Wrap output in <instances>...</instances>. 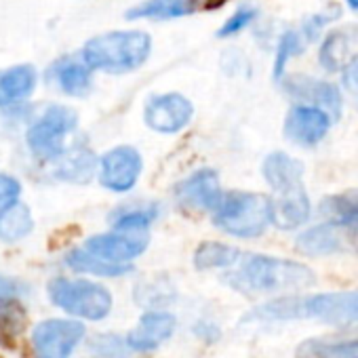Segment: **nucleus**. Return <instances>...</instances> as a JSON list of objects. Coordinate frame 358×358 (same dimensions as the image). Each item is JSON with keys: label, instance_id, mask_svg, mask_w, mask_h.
I'll use <instances>...</instances> for the list:
<instances>
[{"label": "nucleus", "instance_id": "1", "mask_svg": "<svg viewBox=\"0 0 358 358\" xmlns=\"http://www.w3.org/2000/svg\"><path fill=\"white\" fill-rule=\"evenodd\" d=\"M224 280L245 295H280L312 287L316 282V274L293 259L247 253L241 255L236 268L228 272Z\"/></svg>", "mask_w": 358, "mask_h": 358}, {"label": "nucleus", "instance_id": "2", "mask_svg": "<svg viewBox=\"0 0 358 358\" xmlns=\"http://www.w3.org/2000/svg\"><path fill=\"white\" fill-rule=\"evenodd\" d=\"M154 49L152 36L145 30H110L91 36L80 57L93 72L103 74H131L145 66Z\"/></svg>", "mask_w": 358, "mask_h": 358}, {"label": "nucleus", "instance_id": "3", "mask_svg": "<svg viewBox=\"0 0 358 358\" xmlns=\"http://www.w3.org/2000/svg\"><path fill=\"white\" fill-rule=\"evenodd\" d=\"M211 222L224 234L236 238H257L270 224V196L262 192L230 190L224 192L211 211Z\"/></svg>", "mask_w": 358, "mask_h": 358}, {"label": "nucleus", "instance_id": "4", "mask_svg": "<svg viewBox=\"0 0 358 358\" xmlns=\"http://www.w3.org/2000/svg\"><path fill=\"white\" fill-rule=\"evenodd\" d=\"M78 129V112L66 103H47L26 129V148L41 162H57L68 150V137Z\"/></svg>", "mask_w": 358, "mask_h": 358}, {"label": "nucleus", "instance_id": "5", "mask_svg": "<svg viewBox=\"0 0 358 358\" xmlns=\"http://www.w3.org/2000/svg\"><path fill=\"white\" fill-rule=\"evenodd\" d=\"M47 293L53 306L85 320H103L114 306L110 289L87 278L57 276L47 285Z\"/></svg>", "mask_w": 358, "mask_h": 358}, {"label": "nucleus", "instance_id": "6", "mask_svg": "<svg viewBox=\"0 0 358 358\" xmlns=\"http://www.w3.org/2000/svg\"><path fill=\"white\" fill-rule=\"evenodd\" d=\"M143 156L133 145H114L97 158V182L112 194H129L141 179Z\"/></svg>", "mask_w": 358, "mask_h": 358}, {"label": "nucleus", "instance_id": "7", "mask_svg": "<svg viewBox=\"0 0 358 358\" xmlns=\"http://www.w3.org/2000/svg\"><path fill=\"white\" fill-rule=\"evenodd\" d=\"M194 103L182 93L166 91L150 95L143 106V122L158 135H177L190 127Z\"/></svg>", "mask_w": 358, "mask_h": 358}, {"label": "nucleus", "instance_id": "8", "mask_svg": "<svg viewBox=\"0 0 358 358\" xmlns=\"http://www.w3.org/2000/svg\"><path fill=\"white\" fill-rule=\"evenodd\" d=\"M224 194L222 177L215 169L203 166L179 179L173 188L175 205L186 213H211Z\"/></svg>", "mask_w": 358, "mask_h": 358}, {"label": "nucleus", "instance_id": "9", "mask_svg": "<svg viewBox=\"0 0 358 358\" xmlns=\"http://www.w3.org/2000/svg\"><path fill=\"white\" fill-rule=\"evenodd\" d=\"M314 318L329 324L358 322V289L318 295H295V320Z\"/></svg>", "mask_w": 358, "mask_h": 358}, {"label": "nucleus", "instance_id": "10", "mask_svg": "<svg viewBox=\"0 0 358 358\" xmlns=\"http://www.w3.org/2000/svg\"><path fill=\"white\" fill-rule=\"evenodd\" d=\"M85 324L72 318H49L32 329V350L36 358H70L85 339Z\"/></svg>", "mask_w": 358, "mask_h": 358}, {"label": "nucleus", "instance_id": "11", "mask_svg": "<svg viewBox=\"0 0 358 358\" xmlns=\"http://www.w3.org/2000/svg\"><path fill=\"white\" fill-rule=\"evenodd\" d=\"M150 245L148 232H103L93 234L85 241V249L106 262L112 264H131L133 259L141 257Z\"/></svg>", "mask_w": 358, "mask_h": 358}, {"label": "nucleus", "instance_id": "12", "mask_svg": "<svg viewBox=\"0 0 358 358\" xmlns=\"http://www.w3.org/2000/svg\"><path fill=\"white\" fill-rule=\"evenodd\" d=\"M280 85H282L285 93L289 97L297 99L299 103L318 106L333 120L339 118L343 97H341V91L333 83H327V80H320V78H314L308 74H291V76H282Z\"/></svg>", "mask_w": 358, "mask_h": 358}, {"label": "nucleus", "instance_id": "13", "mask_svg": "<svg viewBox=\"0 0 358 358\" xmlns=\"http://www.w3.org/2000/svg\"><path fill=\"white\" fill-rule=\"evenodd\" d=\"M331 122L333 118L322 108L310 103H297L287 112L282 133L291 143L301 148H312L327 137Z\"/></svg>", "mask_w": 358, "mask_h": 358}, {"label": "nucleus", "instance_id": "14", "mask_svg": "<svg viewBox=\"0 0 358 358\" xmlns=\"http://www.w3.org/2000/svg\"><path fill=\"white\" fill-rule=\"evenodd\" d=\"M358 62V24L341 26L327 34L318 51V64L327 72H341Z\"/></svg>", "mask_w": 358, "mask_h": 358}, {"label": "nucleus", "instance_id": "15", "mask_svg": "<svg viewBox=\"0 0 358 358\" xmlns=\"http://www.w3.org/2000/svg\"><path fill=\"white\" fill-rule=\"evenodd\" d=\"M49 83L68 97H87L93 89V70L80 55H64L51 64Z\"/></svg>", "mask_w": 358, "mask_h": 358}, {"label": "nucleus", "instance_id": "16", "mask_svg": "<svg viewBox=\"0 0 358 358\" xmlns=\"http://www.w3.org/2000/svg\"><path fill=\"white\" fill-rule=\"evenodd\" d=\"M295 358H358V327L301 341Z\"/></svg>", "mask_w": 358, "mask_h": 358}, {"label": "nucleus", "instance_id": "17", "mask_svg": "<svg viewBox=\"0 0 358 358\" xmlns=\"http://www.w3.org/2000/svg\"><path fill=\"white\" fill-rule=\"evenodd\" d=\"M97 158L99 156L91 150V145H87L85 141H74L72 145H68L64 156L53 162V177L66 184L85 186L93 182V177L97 175Z\"/></svg>", "mask_w": 358, "mask_h": 358}, {"label": "nucleus", "instance_id": "18", "mask_svg": "<svg viewBox=\"0 0 358 358\" xmlns=\"http://www.w3.org/2000/svg\"><path fill=\"white\" fill-rule=\"evenodd\" d=\"M262 175L274 194H287L306 188L303 186V162L287 152H270L264 158Z\"/></svg>", "mask_w": 358, "mask_h": 358}, {"label": "nucleus", "instance_id": "19", "mask_svg": "<svg viewBox=\"0 0 358 358\" xmlns=\"http://www.w3.org/2000/svg\"><path fill=\"white\" fill-rule=\"evenodd\" d=\"M175 316L169 312H160V310H150L145 314H141L137 327L133 331H129L127 335V348L129 350H137V352H150L156 350L158 345H162L166 339H171L173 331H175Z\"/></svg>", "mask_w": 358, "mask_h": 358}, {"label": "nucleus", "instance_id": "20", "mask_svg": "<svg viewBox=\"0 0 358 358\" xmlns=\"http://www.w3.org/2000/svg\"><path fill=\"white\" fill-rule=\"evenodd\" d=\"M38 87V70L32 64H15L0 70V108L28 101Z\"/></svg>", "mask_w": 358, "mask_h": 358}, {"label": "nucleus", "instance_id": "21", "mask_svg": "<svg viewBox=\"0 0 358 358\" xmlns=\"http://www.w3.org/2000/svg\"><path fill=\"white\" fill-rule=\"evenodd\" d=\"M312 215V205L306 188L270 196V224L278 230H297Z\"/></svg>", "mask_w": 358, "mask_h": 358}, {"label": "nucleus", "instance_id": "22", "mask_svg": "<svg viewBox=\"0 0 358 358\" xmlns=\"http://www.w3.org/2000/svg\"><path fill=\"white\" fill-rule=\"evenodd\" d=\"M162 213L160 203L154 201H129L114 207L108 215L112 230L120 232H148L152 224L158 222Z\"/></svg>", "mask_w": 358, "mask_h": 358}, {"label": "nucleus", "instance_id": "23", "mask_svg": "<svg viewBox=\"0 0 358 358\" xmlns=\"http://www.w3.org/2000/svg\"><path fill=\"white\" fill-rule=\"evenodd\" d=\"M199 0H141L133 5L124 17L129 22H171L194 15Z\"/></svg>", "mask_w": 358, "mask_h": 358}, {"label": "nucleus", "instance_id": "24", "mask_svg": "<svg viewBox=\"0 0 358 358\" xmlns=\"http://www.w3.org/2000/svg\"><path fill=\"white\" fill-rule=\"evenodd\" d=\"M295 249L308 257H324V255L343 253L345 245H343L341 230L337 226L324 222V224H318V226L303 230L295 238Z\"/></svg>", "mask_w": 358, "mask_h": 358}, {"label": "nucleus", "instance_id": "25", "mask_svg": "<svg viewBox=\"0 0 358 358\" xmlns=\"http://www.w3.org/2000/svg\"><path fill=\"white\" fill-rule=\"evenodd\" d=\"M318 213L324 222L341 230H358V190L324 196L318 205Z\"/></svg>", "mask_w": 358, "mask_h": 358}, {"label": "nucleus", "instance_id": "26", "mask_svg": "<svg viewBox=\"0 0 358 358\" xmlns=\"http://www.w3.org/2000/svg\"><path fill=\"white\" fill-rule=\"evenodd\" d=\"M66 266L78 274H91V276H101V278H116V276H124L133 270L131 264H112L106 262L93 253H89L85 247H76L70 249L64 257Z\"/></svg>", "mask_w": 358, "mask_h": 358}, {"label": "nucleus", "instance_id": "27", "mask_svg": "<svg viewBox=\"0 0 358 358\" xmlns=\"http://www.w3.org/2000/svg\"><path fill=\"white\" fill-rule=\"evenodd\" d=\"M241 249L220 243V241H205L196 247L194 251V268L201 272L207 270H222V268H232L241 259Z\"/></svg>", "mask_w": 358, "mask_h": 358}, {"label": "nucleus", "instance_id": "28", "mask_svg": "<svg viewBox=\"0 0 358 358\" xmlns=\"http://www.w3.org/2000/svg\"><path fill=\"white\" fill-rule=\"evenodd\" d=\"M34 230V217L28 205L22 201L9 207L3 217H0V241L5 243H17L24 241Z\"/></svg>", "mask_w": 358, "mask_h": 358}, {"label": "nucleus", "instance_id": "29", "mask_svg": "<svg viewBox=\"0 0 358 358\" xmlns=\"http://www.w3.org/2000/svg\"><path fill=\"white\" fill-rule=\"evenodd\" d=\"M26 327V314L20 306V299L0 306V348L15 350L17 339Z\"/></svg>", "mask_w": 358, "mask_h": 358}, {"label": "nucleus", "instance_id": "30", "mask_svg": "<svg viewBox=\"0 0 358 358\" xmlns=\"http://www.w3.org/2000/svg\"><path fill=\"white\" fill-rule=\"evenodd\" d=\"M303 51V36L297 30H287L280 34L278 38V47H276V55H274V66H272V76L274 80H280L285 76V70L289 66V62L297 55H301Z\"/></svg>", "mask_w": 358, "mask_h": 358}, {"label": "nucleus", "instance_id": "31", "mask_svg": "<svg viewBox=\"0 0 358 358\" xmlns=\"http://www.w3.org/2000/svg\"><path fill=\"white\" fill-rule=\"evenodd\" d=\"M255 20H257V9H255V7H249V5H243V7H238V9L222 24V28L217 30V36H220V38L238 36V34L245 32Z\"/></svg>", "mask_w": 358, "mask_h": 358}, {"label": "nucleus", "instance_id": "32", "mask_svg": "<svg viewBox=\"0 0 358 358\" xmlns=\"http://www.w3.org/2000/svg\"><path fill=\"white\" fill-rule=\"evenodd\" d=\"M22 192H24V188H22L20 179L7 171H0V217H3V213L9 207L20 203Z\"/></svg>", "mask_w": 358, "mask_h": 358}, {"label": "nucleus", "instance_id": "33", "mask_svg": "<svg viewBox=\"0 0 358 358\" xmlns=\"http://www.w3.org/2000/svg\"><path fill=\"white\" fill-rule=\"evenodd\" d=\"M127 341L118 339L116 335H97L91 343L93 352L101 358H122Z\"/></svg>", "mask_w": 358, "mask_h": 358}, {"label": "nucleus", "instance_id": "34", "mask_svg": "<svg viewBox=\"0 0 358 358\" xmlns=\"http://www.w3.org/2000/svg\"><path fill=\"white\" fill-rule=\"evenodd\" d=\"M333 17H339V9H333V11H324V13H318V15H312L303 22L301 26V36L303 41H314L318 38V34L322 32V28L327 24L333 22Z\"/></svg>", "mask_w": 358, "mask_h": 358}, {"label": "nucleus", "instance_id": "35", "mask_svg": "<svg viewBox=\"0 0 358 358\" xmlns=\"http://www.w3.org/2000/svg\"><path fill=\"white\" fill-rule=\"evenodd\" d=\"M20 293H22V285L17 280L0 274V306L20 299Z\"/></svg>", "mask_w": 358, "mask_h": 358}, {"label": "nucleus", "instance_id": "36", "mask_svg": "<svg viewBox=\"0 0 358 358\" xmlns=\"http://www.w3.org/2000/svg\"><path fill=\"white\" fill-rule=\"evenodd\" d=\"M343 87H345V91L350 93V97L358 103V62H354L350 68H345Z\"/></svg>", "mask_w": 358, "mask_h": 358}, {"label": "nucleus", "instance_id": "37", "mask_svg": "<svg viewBox=\"0 0 358 358\" xmlns=\"http://www.w3.org/2000/svg\"><path fill=\"white\" fill-rule=\"evenodd\" d=\"M345 3H348V7H350L352 11L358 13V0H345Z\"/></svg>", "mask_w": 358, "mask_h": 358}]
</instances>
